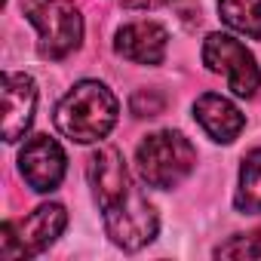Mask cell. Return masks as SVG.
Returning <instances> with one entry per match:
<instances>
[{"mask_svg": "<svg viewBox=\"0 0 261 261\" xmlns=\"http://www.w3.org/2000/svg\"><path fill=\"white\" fill-rule=\"evenodd\" d=\"M252 237H255V240H258V246H261V227H258V230H252Z\"/></svg>", "mask_w": 261, "mask_h": 261, "instance_id": "obj_16", "label": "cell"}, {"mask_svg": "<svg viewBox=\"0 0 261 261\" xmlns=\"http://www.w3.org/2000/svg\"><path fill=\"white\" fill-rule=\"evenodd\" d=\"M215 255L218 258H258L261 255V246H258V240L252 233H237L227 243H221L215 249Z\"/></svg>", "mask_w": 261, "mask_h": 261, "instance_id": "obj_13", "label": "cell"}, {"mask_svg": "<svg viewBox=\"0 0 261 261\" xmlns=\"http://www.w3.org/2000/svg\"><path fill=\"white\" fill-rule=\"evenodd\" d=\"M194 117L206 129V136L218 145H230L246 126V117L240 114V108L218 92H203L194 105Z\"/></svg>", "mask_w": 261, "mask_h": 261, "instance_id": "obj_10", "label": "cell"}, {"mask_svg": "<svg viewBox=\"0 0 261 261\" xmlns=\"http://www.w3.org/2000/svg\"><path fill=\"white\" fill-rule=\"evenodd\" d=\"M120 101L117 95L98 83V80H80L56 108V129L77 142V145H95L111 136L117 126Z\"/></svg>", "mask_w": 261, "mask_h": 261, "instance_id": "obj_2", "label": "cell"}, {"mask_svg": "<svg viewBox=\"0 0 261 261\" xmlns=\"http://www.w3.org/2000/svg\"><path fill=\"white\" fill-rule=\"evenodd\" d=\"M169 46V34L157 22H129L117 31L114 49L133 65H160Z\"/></svg>", "mask_w": 261, "mask_h": 261, "instance_id": "obj_9", "label": "cell"}, {"mask_svg": "<svg viewBox=\"0 0 261 261\" xmlns=\"http://www.w3.org/2000/svg\"><path fill=\"white\" fill-rule=\"evenodd\" d=\"M86 172H89L95 203L101 206L108 237L126 252L148 246L157 237L160 218H157L154 206L148 203V197L142 194V188H136L133 175H129V169L123 163V154L117 148L105 145L89 157Z\"/></svg>", "mask_w": 261, "mask_h": 261, "instance_id": "obj_1", "label": "cell"}, {"mask_svg": "<svg viewBox=\"0 0 261 261\" xmlns=\"http://www.w3.org/2000/svg\"><path fill=\"white\" fill-rule=\"evenodd\" d=\"M120 4L129 7V10H157V7L169 4V0H120Z\"/></svg>", "mask_w": 261, "mask_h": 261, "instance_id": "obj_15", "label": "cell"}, {"mask_svg": "<svg viewBox=\"0 0 261 261\" xmlns=\"http://www.w3.org/2000/svg\"><path fill=\"white\" fill-rule=\"evenodd\" d=\"M129 108H133L136 117H157V114H163L166 98H163L157 89H139V92L133 95V101H129Z\"/></svg>", "mask_w": 261, "mask_h": 261, "instance_id": "obj_14", "label": "cell"}, {"mask_svg": "<svg viewBox=\"0 0 261 261\" xmlns=\"http://www.w3.org/2000/svg\"><path fill=\"white\" fill-rule=\"evenodd\" d=\"M218 16L227 28L261 40V0H218Z\"/></svg>", "mask_w": 261, "mask_h": 261, "instance_id": "obj_12", "label": "cell"}, {"mask_svg": "<svg viewBox=\"0 0 261 261\" xmlns=\"http://www.w3.org/2000/svg\"><path fill=\"white\" fill-rule=\"evenodd\" d=\"M68 224L62 203H43L22 221H4L0 227V258H31L49 249Z\"/></svg>", "mask_w": 261, "mask_h": 261, "instance_id": "obj_5", "label": "cell"}, {"mask_svg": "<svg viewBox=\"0 0 261 261\" xmlns=\"http://www.w3.org/2000/svg\"><path fill=\"white\" fill-rule=\"evenodd\" d=\"M233 206L243 215H258L261 212V148L243 157L240 185H237V194H233Z\"/></svg>", "mask_w": 261, "mask_h": 261, "instance_id": "obj_11", "label": "cell"}, {"mask_svg": "<svg viewBox=\"0 0 261 261\" xmlns=\"http://www.w3.org/2000/svg\"><path fill=\"white\" fill-rule=\"evenodd\" d=\"M68 157L62 151V145L49 136H31L19 154V172L28 181L31 191L37 194H49L62 185L65 178V166Z\"/></svg>", "mask_w": 261, "mask_h": 261, "instance_id": "obj_7", "label": "cell"}, {"mask_svg": "<svg viewBox=\"0 0 261 261\" xmlns=\"http://www.w3.org/2000/svg\"><path fill=\"white\" fill-rule=\"evenodd\" d=\"M203 65L227 80V89L240 98H252L261 89V71L255 56L230 34H209L203 43Z\"/></svg>", "mask_w": 261, "mask_h": 261, "instance_id": "obj_6", "label": "cell"}, {"mask_svg": "<svg viewBox=\"0 0 261 261\" xmlns=\"http://www.w3.org/2000/svg\"><path fill=\"white\" fill-rule=\"evenodd\" d=\"M194 163H197L194 145L175 129H160V133L145 136V142L136 151L139 175L151 188H160V191H169L178 181H185Z\"/></svg>", "mask_w": 261, "mask_h": 261, "instance_id": "obj_3", "label": "cell"}, {"mask_svg": "<svg viewBox=\"0 0 261 261\" xmlns=\"http://www.w3.org/2000/svg\"><path fill=\"white\" fill-rule=\"evenodd\" d=\"M22 13L37 28V49L43 59H65L83 40V16L74 0H22Z\"/></svg>", "mask_w": 261, "mask_h": 261, "instance_id": "obj_4", "label": "cell"}, {"mask_svg": "<svg viewBox=\"0 0 261 261\" xmlns=\"http://www.w3.org/2000/svg\"><path fill=\"white\" fill-rule=\"evenodd\" d=\"M4 142H19L34 123V108H37V83L28 74L7 71L4 74Z\"/></svg>", "mask_w": 261, "mask_h": 261, "instance_id": "obj_8", "label": "cell"}]
</instances>
